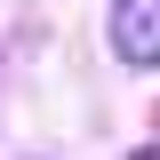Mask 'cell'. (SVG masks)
<instances>
[{"label": "cell", "mask_w": 160, "mask_h": 160, "mask_svg": "<svg viewBox=\"0 0 160 160\" xmlns=\"http://www.w3.org/2000/svg\"><path fill=\"white\" fill-rule=\"evenodd\" d=\"M112 48L128 64H144L152 72L160 64V0H120V16H112Z\"/></svg>", "instance_id": "1"}, {"label": "cell", "mask_w": 160, "mask_h": 160, "mask_svg": "<svg viewBox=\"0 0 160 160\" xmlns=\"http://www.w3.org/2000/svg\"><path fill=\"white\" fill-rule=\"evenodd\" d=\"M136 160H160V152H136Z\"/></svg>", "instance_id": "2"}]
</instances>
